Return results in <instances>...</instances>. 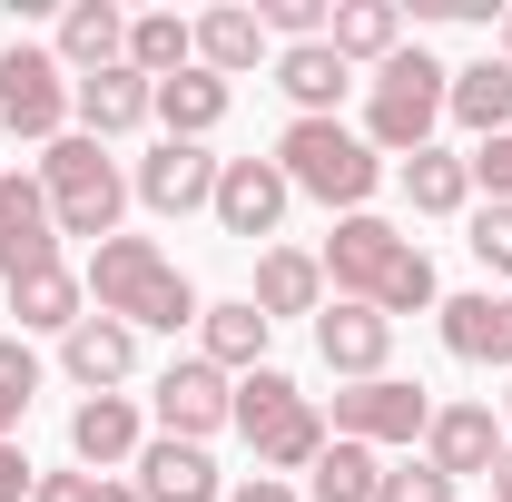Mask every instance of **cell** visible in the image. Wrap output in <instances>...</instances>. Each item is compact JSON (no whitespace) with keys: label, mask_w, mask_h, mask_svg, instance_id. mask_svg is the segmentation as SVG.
<instances>
[{"label":"cell","mask_w":512,"mask_h":502,"mask_svg":"<svg viewBox=\"0 0 512 502\" xmlns=\"http://www.w3.org/2000/svg\"><path fill=\"white\" fill-rule=\"evenodd\" d=\"M325 50H335V60L355 69V60H394V50H404V10H394V0H345V10H325Z\"/></svg>","instance_id":"ffe728a7"},{"label":"cell","mask_w":512,"mask_h":502,"mask_svg":"<svg viewBox=\"0 0 512 502\" xmlns=\"http://www.w3.org/2000/svg\"><path fill=\"white\" fill-rule=\"evenodd\" d=\"M453 99V69L434 50H394L375 69V99H365V148L375 158H414V148H434V119H444Z\"/></svg>","instance_id":"277c9868"},{"label":"cell","mask_w":512,"mask_h":502,"mask_svg":"<svg viewBox=\"0 0 512 502\" xmlns=\"http://www.w3.org/2000/svg\"><path fill=\"white\" fill-rule=\"evenodd\" d=\"M227 502H296V483H276V473H256V483H237Z\"/></svg>","instance_id":"74e56055"},{"label":"cell","mask_w":512,"mask_h":502,"mask_svg":"<svg viewBox=\"0 0 512 502\" xmlns=\"http://www.w3.org/2000/svg\"><path fill=\"white\" fill-rule=\"evenodd\" d=\"M503 404H512V394H503Z\"/></svg>","instance_id":"b9f144b4"},{"label":"cell","mask_w":512,"mask_h":502,"mask_svg":"<svg viewBox=\"0 0 512 502\" xmlns=\"http://www.w3.org/2000/svg\"><path fill=\"white\" fill-rule=\"evenodd\" d=\"M473 256H483L493 276H512V207H503V197H493V207L473 217Z\"/></svg>","instance_id":"836d02e7"},{"label":"cell","mask_w":512,"mask_h":502,"mask_svg":"<svg viewBox=\"0 0 512 502\" xmlns=\"http://www.w3.org/2000/svg\"><path fill=\"white\" fill-rule=\"evenodd\" d=\"M148 119H168V138H197V148H207V128L227 119V79H217V69L158 79V109H148Z\"/></svg>","instance_id":"cb8c5ba5"},{"label":"cell","mask_w":512,"mask_h":502,"mask_svg":"<svg viewBox=\"0 0 512 502\" xmlns=\"http://www.w3.org/2000/svg\"><path fill=\"white\" fill-rule=\"evenodd\" d=\"M30 493V453H20V443H0V502H20Z\"/></svg>","instance_id":"8d00e7d4"},{"label":"cell","mask_w":512,"mask_h":502,"mask_svg":"<svg viewBox=\"0 0 512 502\" xmlns=\"http://www.w3.org/2000/svg\"><path fill=\"white\" fill-rule=\"evenodd\" d=\"M503 69H512V20H503Z\"/></svg>","instance_id":"60d3db41"},{"label":"cell","mask_w":512,"mask_h":502,"mask_svg":"<svg viewBox=\"0 0 512 502\" xmlns=\"http://www.w3.org/2000/svg\"><path fill=\"white\" fill-rule=\"evenodd\" d=\"M237 434H247L256 463L286 483V473H306L325 453V414H316V394H296L276 365H256V375H237Z\"/></svg>","instance_id":"5b68a950"},{"label":"cell","mask_w":512,"mask_h":502,"mask_svg":"<svg viewBox=\"0 0 512 502\" xmlns=\"http://www.w3.org/2000/svg\"><path fill=\"white\" fill-rule=\"evenodd\" d=\"M217 168H227V158H207L197 138H158V148L138 158V197H148L158 217H188V207L217 197Z\"/></svg>","instance_id":"7c38bea8"},{"label":"cell","mask_w":512,"mask_h":502,"mask_svg":"<svg viewBox=\"0 0 512 502\" xmlns=\"http://www.w3.org/2000/svg\"><path fill=\"white\" fill-rule=\"evenodd\" d=\"M286 197H296V188H286V168H276V158H227L207 207H217V227H227V237H276Z\"/></svg>","instance_id":"8fae6325"},{"label":"cell","mask_w":512,"mask_h":502,"mask_svg":"<svg viewBox=\"0 0 512 502\" xmlns=\"http://www.w3.org/2000/svg\"><path fill=\"white\" fill-rule=\"evenodd\" d=\"M69 79L60 69V50H30V40H10L0 50V128H20V138H69Z\"/></svg>","instance_id":"52a82bcc"},{"label":"cell","mask_w":512,"mask_h":502,"mask_svg":"<svg viewBox=\"0 0 512 502\" xmlns=\"http://www.w3.org/2000/svg\"><path fill=\"white\" fill-rule=\"evenodd\" d=\"M424 463H434L444 483L493 473V463H503V424H493V404H444V414L424 424Z\"/></svg>","instance_id":"4fadbf2b"},{"label":"cell","mask_w":512,"mask_h":502,"mask_svg":"<svg viewBox=\"0 0 512 502\" xmlns=\"http://www.w3.org/2000/svg\"><path fill=\"white\" fill-rule=\"evenodd\" d=\"M276 89L296 99V119H335V99H345V60L306 40V50H276Z\"/></svg>","instance_id":"d4e9b609"},{"label":"cell","mask_w":512,"mask_h":502,"mask_svg":"<svg viewBox=\"0 0 512 502\" xmlns=\"http://www.w3.org/2000/svg\"><path fill=\"white\" fill-rule=\"evenodd\" d=\"M316 355H325V365H335V375L375 384V375H384V355H394V315L355 306V296H335V306L316 315Z\"/></svg>","instance_id":"5bb4252c"},{"label":"cell","mask_w":512,"mask_h":502,"mask_svg":"<svg viewBox=\"0 0 512 502\" xmlns=\"http://www.w3.org/2000/svg\"><path fill=\"white\" fill-rule=\"evenodd\" d=\"M256 315L276 325V315H325V266L296 247H266L256 256Z\"/></svg>","instance_id":"7402d4cb"},{"label":"cell","mask_w":512,"mask_h":502,"mask_svg":"<svg viewBox=\"0 0 512 502\" xmlns=\"http://www.w3.org/2000/svg\"><path fill=\"white\" fill-rule=\"evenodd\" d=\"M128 60V20L109 10V0H69L60 20V69H79V79H99V69Z\"/></svg>","instance_id":"44dd1931"},{"label":"cell","mask_w":512,"mask_h":502,"mask_svg":"<svg viewBox=\"0 0 512 502\" xmlns=\"http://www.w3.org/2000/svg\"><path fill=\"white\" fill-rule=\"evenodd\" d=\"M434 315H444V345L463 365H512V296L473 286V296H444Z\"/></svg>","instance_id":"2e32d148"},{"label":"cell","mask_w":512,"mask_h":502,"mask_svg":"<svg viewBox=\"0 0 512 502\" xmlns=\"http://www.w3.org/2000/svg\"><path fill=\"white\" fill-rule=\"evenodd\" d=\"M306 483H316V502H375V483H384V463H375V443H325L316 463H306Z\"/></svg>","instance_id":"4dcf8cb0"},{"label":"cell","mask_w":512,"mask_h":502,"mask_svg":"<svg viewBox=\"0 0 512 502\" xmlns=\"http://www.w3.org/2000/svg\"><path fill=\"white\" fill-rule=\"evenodd\" d=\"M256 60H266V20L256 10H207L197 20V69L227 79V69H256Z\"/></svg>","instance_id":"f1b7e54d"},{"label":"cell","mask_w":512,"mask_h":502,"mask_svg":"<svg viewBox=\"0 0 512 502\" xmlns=\"http://www.w3.org/2000/svg\"><path fill=\"white\" fill-rule=\"evenodd\" d=\"M99 502H148V493H138V483H99Z\"/></svg>","instance_id":"ab89813d"},{"label":"cell","mask_w":512,"mask_h":502,"mask_svg":"<svg viewBox=\"0 0 512 502\" xmlns=\"http://www.w3.org/2000/svg\"><path fill=\"white\" fill-rule=\"evenodd\" d=\"M30 502H99V473H40Z\"/></svg>","instance_id":"d590c367"},{"label":"cell","mask_w":512,"mask_h":502,"mask_svg":"<svg viewBox=\"0 0 512 502\" xmlns=\"http://www.w3.org/2000/svg\"><path fill=\"white\" fill-rule=\"evenodd\" d=\"M30 394H40V355H30L20 335H0V443L20 434V414H30Z\"/></svg>","instance_id":"1f68e13d"},{"label":"cell","mask_w":512,"mask_h":502,"mask_svg":"<svg viewBox=\"0 0 512 502\" xmlns=\"http://www.w3.org/2000/svg\"><path fill=\"white\" fill-rule=\"evenodd\" d=\"M463 128H483V138H512V69L503 60H473L453 69V99H444Z\"/></svg>","instance_id":"83f0119b"},{"label":"cell","mask_w":512,"mask_h":502,"mask_svg":"<svg viewBox=\"0 0 512 502\" xmlns=\"http://www.w3.org/2000/svg\"><path fill=\"white\" fill-rule=\"evenodd\" d=\"M79 296H89V286H79L69 266H40V276L10 286V315H20V335H69V325H79Z\"/></svg>","instance_id":"4316f807"},{"label":"cell","mask_w":512,"mask_h":502,"mask_svg":"<svg viewBox=\"0 0 512 502\" xmlns=\"http://www.w3.org/2000/svg\"><path fill=\"white\" fill-rule=\"evenodd\" d=\"M197 325H207V365H217V375H256V355H266V315H256V296H227V306H207Z\"/></svg>","instance_id":"484cf974"},{"label":"cell","mask_w":512,"mask_h":502,"mask_svg":"<svg viewBox=\"0 0 512 502\" xmlns=\"http://www.w3.org/2000/svg\"><path fill=\"white\" fill-rule=\"evenodd\" d=\"M138 493L148 502H217V463H207V443H138Z\"/></svg>","instance_id":"d6986e66"},{"label":"cell","mask_w":512,"mask_h":502,"mask_svg":"<svg viewBox=\"0 0 512 502\" xmlns=\"http://www.w3.org/2000/svg\"><path fill=\"white\" fill-rule=\"evenodd\" d=\"M493 502H512V443H503V463H493Z\"/></svg>","instance_id":"f35d334b"},{"label":"cell","mask_w":512,"mask_h":502,"mask_svg":"<svg viewBox=\"0 0 512 502\" xmlns=\"http://www.w3.org/2000/svg\"><path fill=\"white\" fill-rule=\"evenodd\" d=\"M40 266H60V217H50V188L0 168V276L20 286V276H40Z\"/></svg>","instance_id":"ba28073f"},{"label":"cell","mask_w":512,"mask_h":502,"mask_svg":"<svg viewBox=\"0 0 512 502\" xmlns=\"http://www.w3.org/2000/svg\"><path fill=\"white\" fill-rule=\"evenodd\" d=\"M316 266L355 296V306H375V315H424V306H444V296H434L424 247H414L404 227H384V217H335V237H325Z\"/></svg>","instance_id":"6da1fadb"},{"label":"cell","mask_w":512,"mask_h":502,"mask_svg":"<svg viewBox=\"0 0 512 502\" xmlns=\"http://www.w3.org/2000/svg\"><path fill=\"white\" fill-rule=\"evenodd\" d=\"M60 365H69V384H89V394H109V384L138 365V335H128L119 315H79L60 335Z\"/></svg>","instance_id":"e0dca14e"},{"label":"cell","mask_w":512,"mask_h":502,"mask_svg":"<svg viewBox=\"0 0 512 502\" xmlns=\"http://www.w3.org/2000/svg\"><path fill=\"white\" fill-rule=\"evenodd\" d=\"M473 178H483V188L512 207V138H483V148H473Z\"/></svg>","instance_id":"e575fe53"},{"label":"cell","mask_w":512,"mask_h":502,"mask_svg":"<svg viewBox=\"0 0 512 502\" xmlns=\"http://www.w3.org/2000/svg\"><path fill=\"white\" fill-rule=\"evenodd\" d=\"M79 286L99 296V315H119L128 335H138V325H168V335H178V325L207 315V306H197V286L148 247V237H99V256H89V276H79Z\"/></svg>","instance_id":"7a4b0ae2"},{"label":"cell","mask_w":512,"mask_h":502,"mask_svg":"<svg viewBox=\"0 0 512 502\" xmlns=\"http://www.w3.org/2000/svg\"><path fill=\"white\" fill-rule=\"evenodd\" d=\"M128 69L158 89V79H178V69H197V20H178V10H148V20H128Z\"/></svg>","instance_id":"603a6c76"},{"label":"cell","mask_w":512,"mask_h":502,"mask_svg":"<svg viewBox=\"0 0 512 502\" xmlns=\"http://www.w3.org/2000/svg\"><path fill=\"white\" fill-rule=\"evenodd\" d=\"M424 424H434L424 384L375 375V384H345V394H335V434H345V443H414Z\"/></svg>","instance_id":"9c48e42d"},{"label":"cell","mask_w":512,"mask_h":502,"mask_svg":"<svg viewBox=\"0 0 512 502\" xmlns=\"http://www.w3.org/2000/svg\"><path fill=\"white\" fill-rule=\"evenodd\" d=\"M375 502H453V483H444V473H434V463H384Z\"/></svg>","instance_id":"d6a6232c"},{"label":"cell","mask_w":512,"mask_h":502,"mask_svg":"<svg viewBox=\"0 0 512 502\" xmlns=\"http://www.w3.org/2000/svg\"><path fill=\"white\" fill-rule=\"evenodd\" d=\"M138 404H128V394H89V404H79V414H69V453H79V463H89V473H109V463H138Z\"/></svg>","instance_id":"ac0fdd59"},{"label":"cell","mask_w":512,"mask_h":502,"mask_svg":"<svg viewBox=\"0 0 512 502\" xmlns=\"http://www.w3.org/2000/svg\"><path fill=\"white\" fill-rule=\"evenodd\" d=\"M404 197H414L424 217H453V207L473 197V158H453V148H414V158H404Z\"/></svg>","instance_id":"f546056e"},{"label":"cell","mask_w":512,"mask_h":502,"mask_svg":"<svg viewBox=\"0 0 512 502\" xmlns=\"http://www.w3.org/2000/svg\"><path fill=\"white\" fill-rule=\"evenodd\" d=\"M69 109H79V138H99V148H109V138H128V128L158 109V89L119 60V69H99V79H79V89H69Z\"/></svg>","instance_id":"9a60e30c"},{"label":"cell","mask_w":512,"mask_h":502,"mask_svg":"<svg viewBox=\"0 0 512 502\" xmlns=\"http://www.w3.org/2000/svg\"><path fill=\"white\" fill-rule=\"evenodd\" d=\"M158 424H168L178 443H207L217 424H237V384L217 375L207 355H178V365L158 375Z\"/></svg>","instance_id":"30bf717a"},{"label":"cell","mask_w":512,"mask_h":502,"mask_svg":"<svg viewBox=\"0 0 512 502\" xmlns=\"http://www.w3.org/2000/svg\"><path fill=\"white\" fill-rule=\"evenodd\" d=\"M276 168H286V188L325 197V207H345V217H365V197H375V178H384V158L345 119H286Z\"/></svg>","instance_id":"3957f363"},{"label":"cell","mask_w":512,"mask_h":502,"mask_svg":"<svg viewBox=\"0 0 512 502\" xmlns=\"http://www.w3.org/2000/svg\"><path fill=\"white\" fill-rule=\"evenodd\" d=\"M40 188H50V217H60V237H119V168H109V148L99 138H50V158H40Z\"/></svg>","instance_id":"8992f818"}]
</instances>
